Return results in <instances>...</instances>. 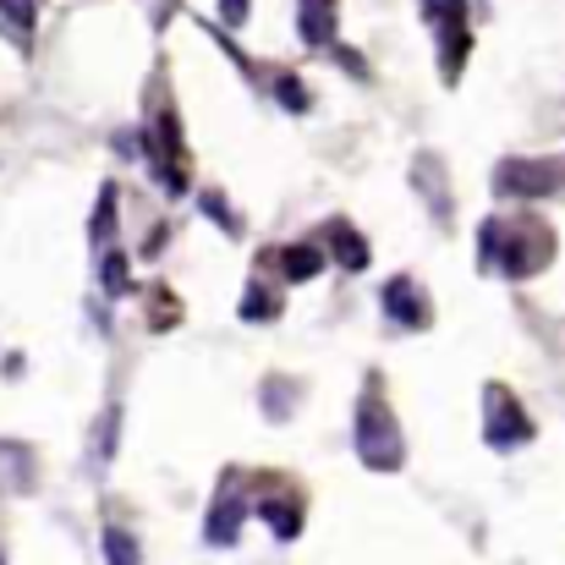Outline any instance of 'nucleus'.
I'll list each match as a JSON object with an SVG mask.
<instances>
[{
  "label": "nucleus",
  "mask_w": 565,
  "mask_h": 565,
  "mask_svg": "<svg viewBox=\"0 0 565 565\" xmlns=\"http://www.w3.org/2000/svg\"><path fill=\"white\" fill-rule=\"evenodd\" d=\"M247 511H253V500L236 489V472H225V483H220V494H214V505L203 516V539L214 550H231L236 533H242V522H247Z\"/></svg>",
  "instance_id": "39448f33"
},
{
  "label": "nucleus",
  "mask_w": 565,
  "mask_h": 565,
  "mask_svg": "<svg viewBox=\"0 0 565 565\" xmlns=\"http://www.w3.org/2000/svg\"><path fill=\"white\" fill-rule=\"evenodd\" d=\"M0 565H6V561H0Z\"/></svg>",
  "instance_id": "b1692460"
},
{
  "label": "nucleus",
  "mask_w": 565,
  "mask_h": 565,
  "mask_svg": "<svg viewBox=\"0 0 565 565\" xmlns=\"http://www.w3.org/2000/svg\"><path fill=\"white\" fill-rule=\"evenodd\" d=\"M483 401H489V406H483V417H489V423H483V439H489L494 450H516V445L533 439V417L522 412V401H516L505 384H489Z\"/></svg>",
  "instance_id": "7ed1b4c3"
},
{
  "label": "nucleus",
  "mask_w": 565,
  "mask_h": 565,
  "mask_svg": "<svg viewBox=\"0 0 565 565\" xmlns=\"http://www.w3.org/2000/svg\"><path fill=\"white\" fill-rule=\"evenodd\" d=\"M110 225H116V192L105 188L99 192V209H94V242H105V236H110Z\"/></svg>",
  "instance_id": "aec40b11"
},
{
  "label": "nucleus",
  "mask_w": 565,
  "mask_h": 565,
  "mask_svg": "<svg viewBox=\"0 0 565 565\" xmlns=\"http://www.w3.org/2000/svg\"><path fill=\"white\" fill-rule=\"evenodd\" d=\"M203 214H214V220H220V225H225V231L236 236V214L225 209V198H220V192H214V188L203 192Z\"/></svg>",
  "instance_id": "412c9836"
},
{
  "label": "nucleus",
  "mask_w": 565,
  "mask_h": 565,
  "mask_svg": "<svg viewBox=\"0 0 565 565\" xmlns=\"http://www.w3.org/2000/svg\"><path fill=\"white\" fill-rule=\"evenodd\" d=\"M242 319H247V324H269V319H280V297H275L269 286L253 280V286L242 291Z\"/></svg>",
  "instance_id": "9b49d317"
},
{
  "label": "nucleus",
  "mask_w": 565,
  "mask_h": 565,
  "mask_svg": "<svg viewBox=\"0 0 565 565\" xmlns=\"http://www.w3.org/2000/svg\"><path fill=\"white\" fill-rule=\"evenodd\" d=\"M258 516L269 522V533H275L280 544H291V539L302 533V500H297V494H286V500H264Z\"/></svg>",
  "instance_id": "9d476101"
},
{
  "label": "nucleus",
  "mask_w": 565,
  "mask_h": 565,
  "mask_svg": "<svg viewBox=\"0 0 565 565\" xmlns=\"http://www.w3.org/2000/svg\"><path fill=\"white\" fill-rule=\"evenodd\" d=\"M461 11L467 0H423V17H434L439 28H461Z\"/></svg>",
  "instance_id": "dca6fc26"
},
{
  "label": "nucleus",
  "mask_w": 565,
  "mask_h": 565,
  "mask_svg": "<svg viewBox=\"0 0 565 565\" xmlns=\"http://www.w3.org/2000/svg\"><path fill=\"white\" fill-rule=\"evenodd\" d=\"M264 401H269L264 412H269V417L280 423V417L291 412V406H286V401H291V384H286V379H269V384H264Z\"/></svg>",
  "instance_id": "a211bd4d"
},
{
  "label": "nucleus",
  "mask_w": 565,
  "mask_h": 565,
  "mask_svg": "<svg viewBox=\"0 0 565 565\" xmlns=\"http://www.w3.org/2000/svg\"><path fill=\"white\" fill-rule=\"evenodd\" d=\"M297 33L308 44H330L335 39V0H297Z\"/></svg>",
  "instance_id": "6e6552de"
},
{
  "label": "nucleus",
  "mask_w": 565,
  "mask_h": 565,
  "mask_svg": "<svg viewBox=\"0 0 565 565\" xmlns=\"http://www.w3.org/2000/svg\"><path fill=\"white\" fill-rule=\"evenodd\" d=\"M0 11H6L17 28H33V0H0Z\"/></svg>",
  "instance_id": "5701e85b"
},
{
  "label": "nucleus",
  "mask_w": 565,
  "mask_h": 565,
  "mask_svg": "<svg viewBox=\"0 0 565 565\" xmlns=\"http://www.w3.org/2000/svg\"><path fill=\"white\" fill-rule=\"evenodd\" d=\"M379 308H384V319H395L401 330H428V324H434V302L417 291L412 275H390L384 291H379Z\"/></svg>",
  "instance_id": "423d86ee"
},
{
  "label": "nucleus",
  "mask_w": 565,
  "mask_h": 565,
  "mask_svg": "<svg viewBox=\"0 0 565 565\" xmlns=\"http://www.w3.org/2000/svg\"><path fill=\"white\" fill-rule=\"evenodd\" d=\"M565 188V160H505L494 171V192L505 198H550Z\"/></svg>",
  "instance_id": "20e7f679"
},
{
  "label": "nucleus",
  "mask_w": 565,
  "mask_h": 565,
  "mask_svg": "<svg viewBox=\"0 0 565 565\" xmlns=\"http://www.w3.org/2000/svg\"><path fill=\"white\" fill-rule=\"evenodd\" d=\"M467 50H472L467 28H445V33H439V55H445V77H450V83L461 77V61H467Z\"/></svg>",
  "instance_id": "f8f14e48"
},
{
  "label": "nucleus",
  "mask_w": 565,
  "mask_h": 565,
  "mask_svg": "<svg viewBox=\"0 0 565 565\" xmlns=\"http://www.w3.org/2000/svg\"><path fill=\"white\" fill-rule=\"evenodd\" d=\"M177 297H166V291H154V308H149V330H171L177 324Z\"/></svg>",
  "instance_id": "f3484780"
},
{
  "label": "nucleus",
  "mask_w": 565,
  "mask_h": 565,
  "mask_svg": "<svg viewBox=\"0 0 565 565\" xmlns=\"http://www.w3.org/2000/svg\"><path fill=\"white\" fill-rule=\"evenodd\" d=\"M324 231H330V253H335V264H341L347 275H363V269H369V242H363L347 220H330Z\"/></svg>",
  "instance_id": "0eeeda50"
},
{
  "label": "nucleus",
  "mask_w": 565,
  "mask_h": 565,
  "mask_svg": "<svg viewBox=\"0 0 565 565\" xmlns=\"http://www.w3.org/2000/svg\"><path fill=\"white\" fill-rule=\"evenodd\" d=\"M99 280H105L110 297H127V291H132V264H127V253H105V275H99Z\"/></svg>",
  "instance_id": "4468645a"
},
{
  "label": "nucleus",
  "mask_w": 565,
  "mask_h": 565,
  "mask_svg": "<svg viewBox=\"0 0 565 565\" xmlns=\"http://www.w3.org/2000/svg\"><path fill=\"white\" fill-rule=\"evenodd\" d=\"M269 264H280V269H286V280H297V286H302V280H313V275L324 269V253H319L313 242H297V247H275V253H269Z\"/></svg>",
  "instance_id": "1a4fd4ad"
},
{
  "label": "nucleus",
  "mask_w": 565,
  "mask_h": 565,
  "mask_svg": "<svg viewBox=\"0 0 565 565\" xmlns=\"http://www.w3.org/2000/svg\"><path fill=\"white\" fill-rule=\"evenodd\" d=\"M116 423H121V412L110 406V412H105V423H99V439H94V461H99V467L110 461V445H116Z\"/></svg>",
  "instance_id": "6ab92c4d"
},
{
  "label": "nucleus",
  "mask_w": 565,
  "mask_h": 565,
  "mask_svg": "<svg viewBox=\"0 0 565 565\" xmlns=\"http://www.w3.org/2000/svg\"><path fill=\"white\" fill-rule=\"evenodd\" d=\"M478 247H483V264H489V269L500 264L511 280H527V275H539V269L550 264L555 236H550V225H544V220H516V225L483 220Z\"/></svg>",
  "instance_id": "f257e3e1"
},
{
  "label": "nucleus",
  "mask_w": 565,
  "mask_h": 565,
  "mask_svg": "<svg viewBox=\"0 0 565 565\" xmlns=\"http://www.w3.org/2000/svg\"><path fill=\"white\" fill-rule=\"evenodd\" d=\"M275 99H280L286 110H297V116H302V110L313 105V99H308V88H302L297 77H275Z\"/></svg>",
  "instance_id": "2eb2a0df"
},
{
  "label": "nucleus",
  "mask_w": 565,
  "mask_h": 565,
  "mask_svg": "<svg viewBox=\"0 0 565 565\" xmlns=\"http://www.w3.org/2000/svg\"><path fill=\"white\" fill-rule=\"evenodd\" d=\"M105 565H143L138 539H132V533H121V527H110V533H105Z\"/></svg>",
  "instance_id": "ddd939ff"
},
{
  "label": "nucleus",
  "mask_w": 565,
  "mask_h": 565,
  "mask_svg": "<svg viewBox=\"0 0 565 565\" xmlns=\"http://www.w3.org/2000/svg\"><path fill=\"white\" fill-rule=\"evenodd\" d=\"M247 6H253V0H220V22H225V28H242V22H247Z\"/></svg>",
  "instance_id": "4be33fe9"
},
{
  "label": "nucleus",
  "mask_w": 565,
  "mask_h": 565,
  "mask_svg": "<svg viewBox=\"0 0 565 565\" xmlns=\"http://www.w3.org/2000/svg\"><path fill=\"white\" fill-rule=\"evenodd\" d=\"M358 456H363V467H374V472H395V467L406 461L401 423L390 417V406L374 401V395L358 401Z\"/></svg>",
  "instance_id": "f03ea898"
}]
</instances>
